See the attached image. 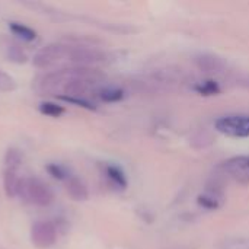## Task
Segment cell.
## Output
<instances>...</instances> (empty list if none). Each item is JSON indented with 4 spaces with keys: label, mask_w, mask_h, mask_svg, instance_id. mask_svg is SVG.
Returning <instances> with one entry per match:
<instances>
[{
    "label": "cell",
    "mask_w": 249,
    "mask_h": 249,
    "mask_svg": "<svg viewBox=\"0 0 249 249\" xmlns=\"http://www.w3.org/2000/svg\"><path fill=\"white\" fill-rule=\"evenodd\" d=\"M18 196L23 197L36 207H50L54 203V193L42 179L36 177L22 178L19 181Z\"/></svg>",
    "instance_id": "1"
},
{
    "label": "cell",
    "mask_w": 249,
    "mask_h": 249,
    "mask_svg": "<svg viewBox=\"0 0 249 249\" xmlns=\"http://www.w3.org/2000/svg\"><path fill=\"white\" fill-rule=\"evenodd\" d=\"M216 130L228 137L235 139H247L249 137V115L245 114H233L225 115L216 120Z\"/></svg>",
    "instance_id": "2"
},
{
    "label": "cell",
    "mask_w": 249,
    "mask_h": 249,
    "mask_svg": "<svg viewBox=\"0 0 249 249\" xmlns=\"http://www.w3.org/2000/svg\"><path fill=\"white\" fill-rule=\"evenodd\" d=\"M66 58H69L71 63L77 66H92L96 63H102L107 60V53L102 50H98L90 45H67V54Z\"/></svg>",
    "instance_id": "3"
},
{
    "label": "cell",
    "mask_w": 249,
    "mask_h": 249,
    "mask_svg": "<svg viewBox=\"0 0 249 249\" xmlns=\"http://www.w3.org/2000/svg\"><path fill=\"white\" fill-rule=\"evenodd\" d=\"M67 54V45L66 44H58V42H51L42 47L36 54L32 57V66L36 69H48L61 58H64Z\"/></svg>",
    "instance_id": "4"
},
{
    "label": "cell",
    "mask_w": 249,
    "mask_h": 249,
    "mask_svg": "<svg viewBox=\"0 0 249 249\" xmlns=\"http://www.w3.org/2000/svg\"><path fill=\"white\" fill-rule=\"evenodd\" d=\"M31 241L39 249H48L54 247L57 241V229L51 222H36L31 228Z\"/></svg>",
    "instance_id": "5"
},
{
    "label": "cell",
    "mask_w": 249,
    "mask_h": 249,
    "mask_svg": "<svg viewBox=\"0 0 249 249\" xmlns=\"http://www.w3.org/2000/svg\"><path fill=\"white\" fill-rule=\"evenodd\" d=\"M225 174L241 185H249V156H235L223 163Z\"/></svg>",
    "instance_id": "6"
},
{
    "label": "cell",
    "mask_w": 249,
    "mask_h": 249,
    "mask_svg": "<svg viewBox=\"0 0 249 249\" xmlns=\"http://www.w3.org/2000/svg\"><path fill=\"white\" fill-rule=\"evenodd\" d=\"M63 82H66V76L61 70L58 71H50L41 76L36 82V89L41 93H55L60 88L63 89Z\"/></svg>",
    "instance_id": "7"
},
{
    "label": "cell",
    "mask_w": 249,
    "mask_h": 249,
    "mask_svg": "<svg viewBox=\"0 0 249 249\" xmlns=\"http://www.w3.org/2000/svg\"><path fill=\"white\" fill-rule=\"evenodd\" d=\"M196 63L200 70L210 74H219L226 70V63L214 54H201L196 58Z\"/></svg>",
    "instance_id": "8"
},
{
    "label": "cell",
    "mask_w": 249,
    "mask_h": 249,
    "mask_svg": "<svg viewBox=\"0 0 249 249\" xmlns=\"http://www.w3.org/2000/svg\"><path fill=\"white\" fill-rule=\"evenodd\" d=\"M66 191L69 197L74 201H86L89 198V190L86 184L80 178L73 175L66 181Z\"/></svg>",
    "instance_id": "9"
},
{
    "label": "cell",
    "mask_w": 249,
    "mask_h": 249,
    "mask_svg": "<svg viewBox=\"0 0 249 249\" xmlns=\"http://www.w3.org/2000/svg\"><path fill=\"white\" fill-rule=\"evenodd\" d=\"M197 203L207 210H219L225 204V196L219 190H206L197 197Z\"/></svg>",
    "instance_id": "10"
},
{
    "label": "cell",
    "mask_w": 249,
    "mask_h": 249,
    "mask_svg": "<svg viewBox=\"0 0 249 249\" xmlns=\"http://www.w3.org/2000/svg\"><path fill=\"white\" fill-rule=\"evenodd\" d=\"M88 82L89 80H86V79L69 77L63 85V95L71 96V98H85V93L89 89Z\"/></svg>",
    "instance_id": "11"
},
{
    "label": "cell",
    "mask_w": 249,
    "mask_h": 249,
    "mask_svg": "<svg viewBox=\"0 0 249 249\" xmlns=\"http://www.w3.org/2000/svg\"><path fill=\"white\" fill-rule=\"evenodd\" d=\"M19 181H20V178L18 177L16 171H12V169L3 171V191H4L7 198L18 197Z\"/></svg>",
    "instance_id": "12"
},
{
    "label": "cell",
    "mask_w": 249,
    "mask_h": 249,
    "mask_svg": "<svg viewBox=\"0 0 249 249\" xmlns=\"http://www.w3.org/2000/svg\"><path fill=\"white\" fill-rule=\"evenodd\" d=\"M104 174H105V177L108 178V181L114 185V187H117V188H120V190H124L125 187H127V178H125V174L123 172V169L120 168V166H117V165H105L104 166Z\"/></svg>",
    "instance_id": "13"
},
{
    "label": "cell",
    "mask_w": 249,
    "mask_h": 249,
    "mask_svg": "<svg viewBox=\"0 0 249 249\" xmlns=\"http://www.w3.org/2000/svg\"><path fill=\"white\" fill-rule=\"evenodd\" d=\"M9 29L13 32V35L19 36L20 39L26 41V42H32L36 39L38 34L35 29H32L31 26L22 23V22H9Z\"/></svg>",
    "instance_id": "14"
},
{
    "label": "cell",
    "mask_w": 249,
    "mask_h": 249,
    "mask_svg": "<svg viewBox=\"0 0 249 249\" xmlns=\"http://www.w3.org/2000/svg\"><path fill=\"white\" fill-rule=\"evenodd\" d=\"M98 96L102 102L105 104H115L124 99L125 93L121 88L117 86H105L98 90Z\"/></svg>",
    "instance_id": "15"
},
{
    "label": "cell",
    "mask_w": 249,
    "mask_h": 249,
    "mask_svg": "<svg viewBox=\"0 0 249 249\" xmlns=\"http://www.w3.org/2000/svg\"><path fill=\"white\" fill-rule=\"evenodd\" d=\"M4 55L9 61L15 63V64H25L28 61V55L26 53L16 44L13 42H6L4 44Z\"/></svg>",
    "instance_id": "16"
},
{
    "label": "cell",
    "mask_w": 249,
    "mask_h": 249,
    "mask_svg": "<svg viewBox=\"0 0 249 249\" xmlns=\"http://www.w3.org/2000/svg\"><path fill=\"white\" fill-rule=\"evenodd\" d=\"M3 162H4L6 169L16 171V169L22 165V162H23V153H22L19 149H16V147H9V149L4 152Z\"/></svg>",
    "instance_id": "17"
},
{
    "label": "cell",
    "mask_w": 249,
    "mask_h": 249,
    "mask_svg": "<svg viewBox=\"0 0 249 249\" xmlns=\"http://www.w3.org/2000/svg\"><path fill=\"white\" fill-rule=\"evenodd\" d=\"M194 90L203 96H213L220 93V86L214 79H206L194 85Z\"/></svg>",
    "instance_id": "18"
},
{
    "label": "cell",
    "mask_w": 249,
    "mask_h": 249,
    "mask_svg": "<svg viewBox=\"0 0 249 249\" xmlns=\"http://www.w3.org/2000/svg\"><path fill=\"white\" fill-rule=\"evenodd\" d=\"M39 112L47 115V117H53V118H58L64 114V107L57 104V102H51V101H44L39 104Z\"/></svg>",
    "instance_id": "19"
},
{
    "label": "cell",
    "mask_w": 249,
    "mask_h": 249,
    "mask_svg": "<svg viewBox=\"0 0 249 249\" xmlns=\"http://www.w3.org/2000/svg\"><path fill=\"white\" fill-rule=\"evenodd\" d=\"M45 169L57 181H67L71 177V175H69V171L63 165H60V163H48L45 166Z\"/></svg>",
    "instance_id": "20"
},
{
    "label": "cell",
    "mask_w": 249,
    "mask_h": 249,
    "mask_svg": "<svg viewBox=\"0 0 249 249\" xmlns=\"http://www.w3.org/2000/svg\"><path fill=\"white\" fill-rule=\"evenodd\" d=\"M58 99L67 102V104H73L76 107H80V108H85L88 111H95L96 109V105L93 102H90L89 99L86 98H71V96H66V95H58Z\"/></svg>",
    "instance_id": "21"
},
{
    "label": "cell",
    "mask_w": 249,
    "mask_h": 249,
    "mask_svg": "<svg viewBox=\"0 0 249 249\" xmlns=\"http://www.w3.org/2000/svg\"><path fill=\"white\" fill-rule=\"evenodd\" d=\"M16 88H18L16 80L9 73H6L4 70L0 69V92H6V93L13 92V90H16Z\"/></svg>",
    "instance_id": "22"
}]
</instances>
